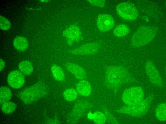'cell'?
Masks as SVG:
<instances>
[{"label":"cell","mask_w":166,"mask_h":124,"mask_svg":"<svg viewBox=\"0 0 166 124\" xmlns=\"http://www.w3.org/2000/svg\"><path fill=\"white\" fill-rule=\"evenodd\" d=\"M131 79L128 71L123 67L111 65L105 68L104 83L109 89L117 91L121 86L129 82Z\"/></svg>","instance_id":"6da1fadb"},{"label":"cell","mask_w":166,"mask_h":124,"mask_svg":"<svg viewBox=\"0 0 166 124\" xmlns=\"http://www.w3.org/2000/svg\"><path fill=\"white\" fill-rule=\"evenodd\" d=\"M45 87L38 84L21 90L18 96L23 102L26 105H30L36 102L47 94Z\"/></svg>","instance_id":"7a4b0ae2"},{"label":"cell","mask_w":166,"mask_h":124,"mask_svg":"<svg viewBox=\"0 0 166 124\" xmlns=\"http://www.w3.org/2000/svg\"><path fill=\"white\" fill-rule=\"evenodd\" d=\"M155 28L144 26L136 30L132 35V45L136 47H141L148 44L155 37L156 33Z\"/></svg>","instance_id":"3957f363"},{"label":"cell","mask_w":166,"mask_h":124,"mask_svg":"<svg viewBox=\"0 0 166 124\" xmlns=\"http://www.w3.org/2000/svg\"><path fill=\"white\" fill-rule=\"evenodd\" d=\"M152 98V97H149L143 99L137 105L132 106L126 105L119 109L118 112L135 117L142 116L145 114L149 110Z\"/></svg>","instance_id":"277c9868"},{"label":"cell","mask_w":166,"mask_h":124,"mask_svg":"<svg viewBox=\"0 0 166 124\" xmlns=\"http://www.w3.org/2000/svg\"><path fill=\"white\" fill-rule=\"evenodd\" d=\"M143 89L140 87L135 86L129 88L124 91L122 100L127 105L137 104L143 100Z\"/></svg>","instance_id":"5b68a950"},{"label":"cell","mask_w":166,"mask_h":124,"mask_svg":"<svg viewBox=\"0 0 166 124\" xmlns=\"http://www.w3.org/2000/svg\"><path fill=\"white\" fill-rule=\"evenodd\" d=\"M118 15L123 19L130 21L135 20L138 16V12L133 5L127 2L119 4L116 7Z\"/></svg>","instance_id":"8992f818"},{"label":"cell","mask_w":166,"mask_h":124,"mask_svg":"<svg viewBox=\"0 0 166 124\" xmlns=\"http://www.w3.org/2000/svg\"><path fill=\"white\" fill-rule=\"evenodd\" d=\"M98 28L101 32L108 31L114 27V21L111 15L106 14H101L97 16L96 20Z\"/></svg>","instance_id":"52a82bcc"},{"label":"cell","mask_w":166,"mask_h":124,"mask_svg":"<svg viewBox=\"0 0 166 124\" xmlns=\"http://www.w3.org/2000/svg\"><path fill=\"white\" fill-rule=\"evenodd\" d=\"M100 46V44L98 42L88 43L71 51L70 52L76 55H93L99 52Z\"/></svg>","instance_id":"ba28073f"},{"label":"cell","mask_w":166,"mask_h":124,"mask_svg":"<svg viewBox=\"0 0 166 124\" xmlns=\"http://www.w3.org/2000/svg\"><path fill=\"white\" fill-rule=\"evenodd\" d=\"M147 74L150 81L157 86L162 84V81L159 73L151 61L147 62L145 65Z\"/></svg>","instance_id":"9c48e42d"},{"label":"cell","mask_w":166,"mask_h":124,"mask_svg":"<svg viewBox=\"0 0 166 124\" xmlns=\"http://www.w3.org/2000/svg\"><path fill=\"white\" fill-rule=\"evenodd\" d=\"M7 82L9 85L14 89L21 87L25 82V78L23 74L19 71L15 70L8 75Z\"/></svg>","instance_id":"30bf717a"},{"label":"cell","mask_w":166,"mask_h":124,"mask_svg":"<svg viewBox=\"0 0 166 124\" xmlns=\"http://www.w3.org/2000/svg\"><path fill=\"white\" fill-rule=\"evenodd\" d=\"M64 66L66 69L77 79L81 80L86 78V71L80 66L74 63L67 62L65 64Z\"/></svg>","instance_id":"8fae6325"},{"label":"cell","mask_w":166,"mask_h":124,"mask_svg":"<svg viewBox=\"0 0 166 124\" xmlns=\"http://www.w3.org/2000/svg\"><path fill=\"white\" fill-rule=\"evenodd\" d=\"M90 106V103L87 102H78L75 106L72 114L74 119L77 120L79 119Z\"/></svg>","instance_id":"7c38bea8"},{"label":"cell","mask_w":166,"mask_h":124,"mask_svg":"<svg viewBox=\"0 0 166 124\" xmlns=\"http://www.w3.org/2000/svg\"><path fill=\"white\" fill-rule=\"evenodd\" d=\"M76 88L77 92L83 96H88L91 93V86L89 83L86 80H81L77 84Z\"/></svg>","instance_id":"4fadbf2b"},{"label":"cell","mask_w":166,"mask_h":124,"mask_svg":"<svg viewBox=\"0 0 166 124\" xmlns=\"http://www.w3.org/2000/svg\"><path fill=\"white\" fill-rule=\"evenodd\" d=\"M13 45L17 50L24 51L28 48V43L26 38L22 36H19L16 37L14 39Z\"/></svg>","instance_id":"5bb4252c"},{"label":"cell","mask_w":166,"mask_h":124,"mask_svg":"<svg viewBox=\"0 0 166 124\" xmlns=\"http://www.w3.org/2000/svg\"><path fill=\"white\" fill-rule=\"evenodd\" d=\"M51 69L52 75L56 80L60 82L65 81L64 73L60 67L56 65L53 64L52 66Z\"/></svg>","instance_id":"9a60e30c"},{"label":"cell","mask_w":166,"mask_h":124,"mask_svg":"<svg viewBox=\"0 0 166 124\" xmlns=\"http://www.w3.org/2000/svg\"><path fill=\"white\" fill-rule=\"evenodd\" d=\"M12 92L8 87L3 86L0 88V106L3 103L8 102L11 99Z\"/></svg>","instance_id":"2e32d148"},{"label":"cell","mask_w":166,"mask_h":124,"mask_svg":"<svg viewBox=\"0 0 166 124\" xmlns=\"http://www.w3.org/2000/svg\"><path fill=\"white\" fill-rule=\"evenodd\" d=\"M20 71L26 75H30L33 71V67L31 62L28 61H24L20 62L18 65Z\"/></svg>","instance_id":"e0dca14e"},{"label":"cell","mask_w":166,"mask_h":124,"mask_svg":"<svg viewBox=\"0 0 166 124\" xmlns=\"http://www.w3.org/2000/svg\"><path fill=\"white\" fill-rule=\"evenodd\" d=\"M166 105L165 103H162L157 106L155 111L156 118L161 121H164L166 119Z\"/></svg>","instance_id":"ac0fdd59"},{"label":"cell","mask_w":166,"mask_h":124,"mask_svg":"<svg viewBox=\"0 0 166 124\" xmlns=\"http://www.w3.org/2000/svg\"><path fill=\"white\" fill-rule=\"evenodd\" d=\"M130 31V29L127 26L124 24H121L114 29V33L116 36L121 37L127 35Z\"/></svg>","instance_id":"d6986e66"},{"label":"cell","mask_w":166,"mask_h":124,"mask_svg":"<svg viewBox=\"0 0 166 124\" xmlns=\"http://www.w3.org/2000/svg\"><path fill=\"white\" fill-rule=\"evenodd\" d=\"M63 96L65 99L67 101L70 102L75 100L78 96L77 91L74 89L68 88L64 91Z\"/></svg>","instance_id":"ffe728a7"},{"label":"cell","mask_w":166,"mask_h":124,"mask_svg":"<svg viewBox=\"0 0 166 124\" xmlns=\"http://www.w3.org/2000/svg\"><path fill=\"white\" fill-rule=\"evenodd\" d=\"M16 104L14 103L7 102L3 104L1 106L0 108L1 111L3 113L7 114H10L14 112L16 109Z\"/></svg>","instance_id":"44dd1931"},{"label":"cell","mask_w":166,"mask_h":124,"mask_svg":"<svg viewBox=\"0 0 166 124\" xmlns=\"http://www.w3.org/2000/svg\"><path fill=\"white\" fill-rule=\"evenodd\" d=\"M92 117V119L96 124H103L106 121V119L105 114L100 111H96L94 113Z\"/></svg>","instance_id":"7402d4cb"},{"label":"cell","mask_w":166,"mask_h":124,"mask_svg":"<svg viewBox=\"0 0 166 124\" xmlns=\"http://www.w3.org/2000/svg\"><path fill=\"white\" fill-rule=\"evenodd\" d=\"M11 27V24L9 21L5 17L1 16H0V27L2 30L6 31Z\"/></svg>","instance_id":"603a6c76"},{"label":"cell","mask_w":166,"mask_h":124,"mask_svg":"<svg viewBox=\"0 0 166 124\" xmlns=\"http://www.w3.org/2000/svg\"><path fill=\"white\" fill-rule=\"evenodd\" d=\"M105 116L106 120L110 124H118V123L114 116L105 108L103 109Z\"/></svg>","instance_id":"cb8c5ba5"},{"label":"cell","mask_w":166,"mask_h":124,"mask_svg":"<svg viewBox=\"0 0 166 124\" xmlns=\"http://www.w3.org/2000/svg\"><path fill=\"white\" fill-rule=\"evenodd\" d=\"M89 3L93 6L104 7L105 5V0H88Z\"/></svg>","instance_id":"d4e9b609"},{"label":"cell","mask_w":166,"mask_h":124,"mask_svg":"<svg viewBox=\"0 0 166 124\" xmlns=\"http://www.w3.org/2000/svg\"><path fill=\"white\" fill-rule=\"evenodd\" d=\"M5 66V62L2 59H0V70L1 71L2 70Z\"/></svg>","instance_id":"484cf974"}]
</instances>
